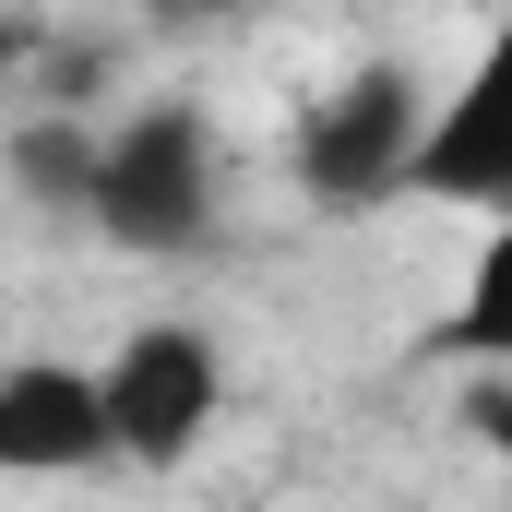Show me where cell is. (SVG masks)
I'll use <instances>...</instances> for the list:
<instances>
[{"instance_id":"obj_7","label":"cell","mask_w":512,"mask_h":512,"mask_svg":"<svg viewBox=\"0 0 512 512\" xmlns=\"http://www.w3.org/2000/svg\"><path fill=\"white\" fill-rule=\"evenodd\" d=\"M143 12H167V24H215L227 0H143Z\"/></svg>"},{"instance_id":"obj_6","label":"cell","mask_w":512,"mask_h":512,"mask_svg":"<svg viewBox=\"0 0 512 512\" xmlns=\"http://www.w3.org/2000/svg\"><path fill=\"white\" fill-rule=\"evenodd\" d=\"M0 167H12V191L48 215V227H84V179H96V120H72V108H36V120L0 143Z\"/></svg>"},{"instance_id":"obj_1","label":"cell","mask_w":512,"mask_h":512,"mask_svg":"<svg viewBox=\"0 0 512 512\" xmlns=\"http://www.w3.org/2000/svg\"><path fill=\"white\" fill-rule=\"evenodd\" d=\"M84 227L108 251L179 262L215 239V120L191 96H155V108H120L96 120V179H84Z\"/></svg>"},{"instance_id":"obj_3","label":"cell","mask_w":512,"mask_h":512,"mask_svg":"<svg viewBox=\"0 0 512 512\" xmlns=\"http://www.w3.org/2000/svg\"><path fill=\"white\" fill-rule=\"evenodd\" d=\"M417 120H429V72H405V60H358L346 84H322V96L298 108L286 167H298V191H310L322 215H382V203H405Z\"/></svg>"},{"instance_id":"obj_5","label":"cell","mask_w":512,"mask_h":512,"mask_svg":"<svg viewBox=\"0 0 512 512\" xmlns=\"http://www.w3.org/2000/svg\"><path fill=\"white\" fill-rule=\"evenodd\" d=\"M108 417L72 358H12L0 370V477H96Z\"/></svg>"},{"instance_id":"obj_4","label":"cell","mask_w":512,"mask_h":512,"mask_svg":"<svg viewBox=\"0 0 512 512\" xmlns=\"http://www.w3.org/2000/svg\"><path fill=\"white\" fill-rule=\"evenodd\" d=\"M405 203H453V215H501L512 203V120H501V60L429 84V120L405 155Z\"/></svg>"},{"instance_id":"obj_2","label":"cell","mask_w":512,"mask_h":512,"mask_svg":"<svg viewBox=\"0 0 512 512\" xmlns=\"http://www.w3.org/2000/svg\"><path fill=\"white\" fill-rule=\"evenodd\" d=\"M84 382H96V417H108V465L167 477V465H191V453L215 441V417H227V346H215L203 322H131Z\"/></svg>"}]
</instances>
